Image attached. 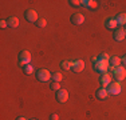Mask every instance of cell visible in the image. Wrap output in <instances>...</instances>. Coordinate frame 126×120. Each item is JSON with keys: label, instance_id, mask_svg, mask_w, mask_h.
<instances>
[{"label": "cell", "instance_id": "cell-2", "mask_svg": "<svg viewBox=\"0 0 126 120\" xmlns=\"http://www.w3.org/2000/svg\"><path fill=\"white\" fill-rule=\"evenodd\" d=\"M30 61H31V53H30V51H22L19 53V64L22 67H24V65L30 64Z\"/></svg>", "mask_w": 126, "mask_h": 120}, {"label": "cell", "instance_id": "cell-29", "mask_svg": "<svg viewBox=\"0 0 126 120\" xmlns=\"http://www.w3.org/2000/svg\"><path fill=\"white\" fill-rule=\"evenodd\" d=\"M125 31H126V25H125Z\"/></svg>", "mask_w": 126, "mask_h": 120}, {"label": "cell", "instance_id": "cell-13", "mask_svg": "<svg viewBox=\"0 0 126 120\" xmlns=\"http://www.w3.org/2000/svg\"><path fill=\"white\" fill-rule=\"evenodd\" d=\"M109 64H110L109 68H111V70L114 71V68L119 67V64H121V59H119L118 56H111L110 60H109Z\"/></svg>", "mask_w": 126, "mask_h": 120}, {"label": "cell", "instance_id": "cell-5", "mask_svg": "<svg viewBox=\"0 0 126 120\" xmlns=\"http://www.w3.org/2000/svg\"><path fill=\"white\" fill-rule=\"evenodd\" d=\"M24 16H26V20L30 23H36L38 22V13L35 10H26L24 12Z\"/></svg>", "mask_w": 126, "mask_h": 120}, {"label": "cell", "instance_id": "cell-6", "mask_svg": "<svg viewBox=\"0 0 126 120\" xmlns=\"http://www.w3.org/2000/svg\"><path fill=\"white\" fill-rule=\"evenodd\" d=\"M114 76H115L117 82H121L126 77V68L125 67H117L114 68Z\"/></svg>", "mask_w": 126, "mask_h": 120}, {"label": "cell", "instance_id": "cell-16", "mask_svg": "<svg viewBox=\"0 0 126 120\" xmlns=\"http://www.w3.org/2000/svg\"><path fill=\"white\" fill-rule=\"evenodd\" d=\"M82 5H85V7H87V8H91V10H95V8L98 7V1H94V0H85V1H82Z\"/></svg>", "mask_w": 126, "mask_h": 120}, {"label": "cell", "instance_id": "cell-9", "mask_svg": "<svg viewBox=\"0 0 126 120\" xmlns=\"http://www.w3.org/2000/svg\"><path fill=\"white\" fill-rule=\"evenodd\" d=\"M70 20H71V23L75 24V25H80V24L85 23V16H83L82 13H74Z\"/></svg>", "mask_w": 126, "mask_h": 120}, {"label": "cell", "instance_id": "cell-28", "mask_svg": "<svg viewBox=\"0 0 126 120\" xmlns=\"http://www.w3.org/2000/svg\"><path fill=\"white\" fill-rule=\"evenodd\" d=\"M16 120H27V119H26V118H22V116H20V118H17Z\"/></svg>", "mask_w": 126, "mask_h": 120}, {"label": "cell", "instance_id": "cell-20", "mask_svg": "<svg viewBox=\"0 0 126 120\" xmlns=\"http://www.w3.org/2000/svg\"><path fill=\"white\" fill-rule=\"evenodd\" d=\"M73 64H74V61H62L61 63V67L63 68V70H70V68H73Z\"/></svg>", "mask_w": 126, "mask_h": 120}, {"label": "cell", "instance_id": "cell-17", "mask_svg": "<svg viewBox=\"0 0 126 120\" xmlns=\"http://www.w3.org/2000/svg\"><path fill=\"white\" fill-rule=\"evenodd\" d=\"M117 23L119 24V25H126V13L125 12H122V13H118L115 17Z\"/></svg>", "mask_w": 126, "mask_h": 120}, {"label": "cell", "instance_id": "cell-7", "mask_svg": "<svg viewBox=\"0 0 126 120\" xmlns=\"http://www.w3.org/2000/svg\"><path fill=\"white\" fill-rule=\"evenodd\" d=\"M56 100L59 101V103H66V101L68 100V92L66 91V89H59V91H56V95H55Z\"/></svg>", "mask_w": 126, "mask_h": 120}, {"label": "cell", "instance_id": "cell-19", "mask_svg": "<svg viewBox=\"0 0 126 120\" xmlns=\"http://www.w3.org/2000/svg\"><path fill=\"white\" fill-rule=\"evenodd\" d=\"M23 71H24L26 75H32L34 73V67H32L31 64H27V65L23 67Z\"/></svg>", "mask_w": 126, "mask_h": 120}, {"label": "cell", "instance_id": "cell-3", "mask_svg": "<svg viewBox=\"0 0 126 120\" xmlns=\"http://www.w3.org/2000/svg\"><path fill=\"white\" fill-rule=\"evenodd\" d=\"M107 92H109V95H118L121 94V84H119V82H111L107 85Z\"/></svg>", "mask_w": 126, "mask_h": 120}, {"label": "cell", "instance_id": "cell-1", "mask_svg": "<svg viewBox=\"0 0 126 120\" xmlns=\"http://www.w3.org/2000/svg\"><path fill=\"white\" fill-rule=\"evenodd\" d=\"M93 68H94L97 72L99 73H106L107 70H109L110 64H109V60H103V59H93Z\"/></svg>", "mask_w": 126, "mask_h": 120}, {"label": "cell", "instance_id": "cell-30", "mask_svg": "<svg viewBox=\"0 0 126 120\" xmlns=\"http://www.w3.org/2000/svg\"><path fill=\"white\" fill-rule=\"evenodd\" d=\"M31 120H35V119H31Z\"/></svg>", "mask_w": 126, "mask_h": 120}, {"label": "cell", "instance_id": "cell-12", "mask_svg": "<svg viewBox=\"0 0 126 120\" xmlns=\"http://www.w3.org/2000/svg\"><path fill=\"white\" fill-rule=\"evenodd\" d=\"M95 96H97V99H99V100H105V99H107V96H109V92H107V89L103 87V88H99L95 92Z\"/></svg>", "mask_w": 126, "mask_h": 120}, {"label": "cell", "instance_id": "cell-18", "mask_svg": "<svg viewBox=\"0 0 126 120\" xmlns=\"http://www.w3.org/2000/svg\"><path fill=\"white\" fill-rule=\"evenodd\" d=\"M51 79L54 80V82H62V79H63V76H62V73L61 72H54V73H51Z\"/></svg>", "mask_w": 126, "mask_h": 120}, {"label": "cell", "instance_id": "cell-27", "mask_svg": "<svg viewBox=\"0 0 126 120\" xmlns=\"http://www.w3.org/2000/svg\"><path fill=\"white\" fill-rule=\"evenodd\" d=\"M121 63H124V64L126 65V55H125V56H124V58H122V59H121Z\"/></svg>", "mask_w": 126, "mask_h": 120}, {"label": "cell", "instance_id": "cell-21", "mask_svg": "<svg viewBox=\"0 0 126 120\" xmlns=\"http://www.w3.org/2000/svg\"><path fill=\"white\" fill-rule=\"evenodd\" d=\"M46 24H47V22H46V19H43V17H40V19L36 22V25L39 27V28H44Z\"/></svg>", "mask_w": 126, "mask_h": 120}, {"label": "cell", "instance_id": "cell-14", "mask_svg": "<svg viewBox=\"0 0 126 120\" xmlns=\"http://www.w3.org/2000/svg\"><path fill=\"white\" fill-rule=\"evenodd\" d=\"M99 82H101L102 85H103L105 88H106V87L109 85L110 83H111V76H110L109 73H103V75H102V77H101Z\"/></svg>", "mask_w": 126, "mask_h": 120}, {"label": "cell", "instance_id": "cell-25", "mask_svg": "<svg viewBox=\"0 0 126 120\" xmlns=\"http://www.w3.org/2000/svg\"><path fill=\"white\" fill-rule=\"evenodd\" d=\"M7 25H8L7 20H1V22H0V27H1V28H5Z\"/></svg>", "mask_w": 126, "mask_h": 120}, {"label": "cell", "instance_id": "cell-10", "mask_svg": "<svg viewBox=\"0 0 126 120\" xmlns=\"http://www.w3.org/2000/svg\"><path fill=\"white\" fill-rule=\"evenodd\" d=\"M105 25H106V28L114 29V31H115V29H117V25H118V23H117L115 17H107V19L105 20Z\"/></svg>", "mask_w": 126, "mask_h": 120}, {"label": "cell", "instance_id": "cell-23", "mask_svg": "<svg viewBox=\"0 0 126 120\" xmlns=\"http://www.w3.org/2000/svg\"><path fill=\"white\" fill-rule=\"evenodd\" d=\"M70 4L73 7H79V5H82V1L80 0H70Z\"/></svg>", "mask_w": 126, "mask_h": 120}, {"label": "cell", "instance_id": "cell-22", "mask_svg": "<svg viewBox=\"0 0 126 120\" xmlns=\"http://www.w3.org/2000/svg\"><path fill=\"white\" fill-rule=\"evenodd\" d=\"M50 88L54 89V91H59V89H61V84H59L58 82H52L51 85H50Z\"/></svg>", "mask_w": 126, "mask_h": 120}, {"label": "cell", "instance_id": "cell-26", "mask_svg": "<svg viewBox=\"0 0 126 120\" xmlns=\"http://www.w3.org/2000/svg\"><path fill=\"white\" fill-rule=\"evenodd\" d=\"M50 119H51V120H58V119H59V116L56 115V113H52V115L50 116Z\"/></svg>", "mask_w": 126, "mask_h": 120}, {"label": "cell", "instance_id": "cell-4", "mask_svg": "<svg viewBox=\"0 0 126 120\" xmlns=\"http://www.w3.org/2000/svg\"><path fill=\"white\" fill-rule=\"evenodd\" d=\"M36 77L39 82L44 83V82H48V80L51 79V73L47 70H44V68H42V70H39L36 72Z\"/></svg>", "mask_w": 126, "mask_h": 120}, {"label": "cell", "instance_id": "cell-24", "mask_svg": "<svg viewBox=\"0 0 126 120\" xmlns=\"http://www.w3.org/2000/svg\"><path fill=\"white\" fill-rule=\"evenodd\" d=\"M98 59H103V60H110V56L107 55V53H101V55L98 56Z\"/></svg>", "mask_w": 126, "mask_h": 120}, {"label": "cell", "instance_id": "cell-11", "mask_svg": "<svg viewBox=\"0 0 126 120\" xmlns=\"http://www.w3.org/2000/svg\"><path fill=\"white\" fill-rule=\"evenodd\" d=\"M85 70V63H83V60H75L73 64V71L74 72H82Z\"/></svg>", "mask_w": 126, "mask_h": 120}, {"label": "cell", "instance_id": "cell-8", "mask_svg": "<svg viewBox=\"0 0 126 120\" xmlns=\"http://www.w3.org/2000/svg\"><path fill=\"white\" fill-rule=\"evenodd\" d=\"M114 40H117V41H122L126 37V31H125V28L124 27H119V28H117L115 31H114Z\"/></svg>", "mask_w": 126, "mask_h": 120}, {"label": "cell", "instance_id": "cell-15", "mask_svg": "<svg viewBox=\"0 0 126 120\" xmlns=\"http://www.w3.org/2000/svg\"><path fill=\"white\" fill-rule=\"evenodd\" d=\"M7 23H8V25H10L11 28H16V27L20 24L19 23V19H17V17H15V16H10V17H8Z\"/></svg>", "mask_w": 126, "mask_h": 120}]
</instances>
